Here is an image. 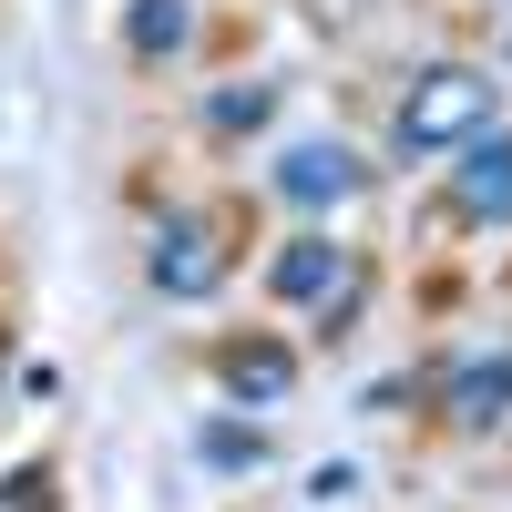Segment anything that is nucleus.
Returning <instances> with one entry per match:
<instances>
[{
	"label": "nucleus",
	"mask_w": 512,
	"mask_h": 512,
	"mask_svg": "<svg viewBox=\"0 0 512 512\" xmlns=\"http://www.w3.org/2000/svg\"><path fill=\"white\" fill-rule=\"evenodd\" d=\"M492 72L472 62H441V72H420L410 93H400V123H390V144L400 154H451V144H472L482 123H492Z\"/></svg>",
	"instance_id": "f257e3e1"
},
{
	"label": "nucleus",
	"mask_w": 512,
	"mask_h": 512,
	"mask_svg": "<svg viewBox=\"0 0 512 512\" xmlns=\"http://www.w3.org/2000/svg\"><path fill=\"white\" fill-rule=\"evenodd\" d=\"M338 267H349V246H328V236H287V256L267 267V287H277V297H328Z\"/></svg>",
	"instance_id": "423d86ee"
},
{
	"label": "nucleus",
	"mask_w": 512,
	"mask_h": 512,
	"mask_svg": "<svg viewBox=\"0 0 512 512\" xmlns=\"http://www.w3.org/2000/svg\"><path fill=\"white\" fill-rule=\"evenodd\" d=\"M195 451L216 461V472H246V461H267V431H246V420H205Z\"/></svg>",
	"instance_id": "9d476101"
},
{
	"label": "nucleus",
	"mask_w": 512,
	"mask_h": 512,
	"mask_svg": "<svg viewBox=\"0 0 512 512\" xmlns=\"http://www.w3.org/2000/svg\"><path fill=\"white\" fill-rule=\"evenodd\" d=\"M461 216H472V226H502L512 216V134L472 144V164H461Z\"/></svg>",
	"instance_id": "7ed1b4c3"
},
{
	"label": "nucleus",
	"mask_w": 512,
	"mask_h": 512,
	"mask_svg": "<svg viewBox=\"0 0 512 512\" xmlns=\"http://www.w3.org/2000/svg\"><path fill=\"white\" fill-rule=\"evenodd\" d=\"M277 113V82H226V93H205V123L216 134H246V123Z\"/></svg>",
	"instance_id": "1a4fd4ad"
},
{
	"label": "nucleus",
	"mask_w": 512,
	"mask_h": 512,
	"mask_svg": "<svg viewBox=\"0 0 512 512\" xmlns=\"http://www.w3.org/2000/svg\"><path fill=\"white\" fill-rule=\"evenodd\" d=\"M451 410L472 420V431H492V420L512 410V349H492V359H461V369H451Z\"/></svg>",
	"instance_id": "39448f33"
},
{
	"label": "nucleus",
	"mask_w": 512,
	"mask_h": 512,
	"mask_svg": "<svg viewBox=\"0 0 512 512\" xmlns=\"http://www.w3.org/2000/svg\"><path fill=\"white\" fill-rule=\"evenodd\" d=\"M277 195H287V205H349V195H359V154L328 144V134L287 144V154H277Z\"/></svg>",
	"instance_id": "f03ea898"
},
{
	"label": "nucleus",
	"mask_w": 512,
	"mask_h": 512,
	"mask_svg": "<svg viewBox=\"0 0 512 512\" xmlns=\"http://www.w3.org/2000/svg\"><path fill=\"white\" fill-rule=\"evenodd\" d=\"M216 277H226V256L205 246V226H175V236L154 246V287H164V297H205Z\"/></svg>",
	"instance_id": "20e7f679"
},
{
	"label": "nucleus",
	"mask_w": 512,
	"mask_h": 512,
	"mask_svg": "<svg viewBox=\"0 0 512 512\" xmlns=\"http://www.w3.org/2000/svg\"><path fill=\"white\" fill-rule=\"evenodd\" d=\"M123 41H134L144 62H175L195 41V0H134V11H123Z\"/></svg>",
	"instance_id": "6e6552de"
},
{
	"label": "nucleus",
	"mask_w": 512,
	"mask_h": 512,
	"mask_svg": "<svg viewBox=\"0 0 512 512\" xmlns=\"http://www.w3.org/2000/svg\"><path fill=\"white\" fill-rule=\"evenodd\" d=\"M297 390V359L287 349H226V400L236 410H267V400H287Z\"/></svg>",
	"instance_id": "0eeeda50"
}]
</instances>
